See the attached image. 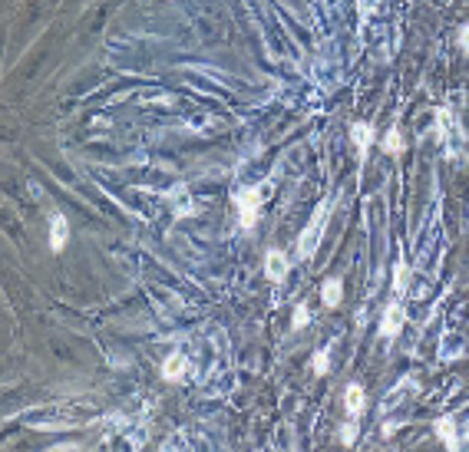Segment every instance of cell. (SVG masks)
I'll return each mask as SVG.
<instances>
[{"instance_id": "cell-14", "label": "cell", "mask_w": 469, "mask_h": 452, "mask_svg": "<svg viewBox=\"0 0 469 452\" xmlns=\"http://www.w3.org/2000/svg\"><path fill=\"white\" fill-rule=\"evenodd\" d=\"M311 370H314L317 376H327V370H331V347H321V350L311 357Z\"/></svg>"}, {"instance_id": "cell-9", "label": "cell", "mask_w": 469, "mask_h": 452, "mask_svg": "<svg viewBox=\"0 0 469 452\" xmlns=\"http://www.w3.org/2000/svg\"><path fill=\"white\" fill-rule=\"evenodd\" d=\"M185 370H189V360H185L182 353H172V357L162 363V380L165 383H179L185 376Z\"/></svg>"}, {"instance_id": "cell-17", "label": "cell", "mask_w": 469, "mask_h": 452, "mask_svg": "<svg viewBox=\"0 0 469 452\" xmlns=\"http://www.w3.org/2000/svg\"><path fill=\"white\" fill-rule=\"evenodd\" d=\"M456 43H459V50H463V53H469V23H466V27H459Z\"/></svg>"}, {"instance_id": "cell-16", "label": "cell", "mask_w": 469, "mask_h": 452, "mask_svg": "<svg viewBox=\"0 0 469 452\" xmlns=\"http://www.w3.org/2000/svg\"><path fill=\"white\" fill-rule=\"evenodd\" d=\"M354 439H357V422L350 420L340 426V442H344V446H354Z\"/></svg>"}, {"instance_id": "cell-7", "label": "cell", "mask_w": 469, "mask_h": 452, "mask_svg": "<svg viewBox=\"0 0 469 452\" xmlns=\"http://www.w3.org/2000/svg\"><path fill=\"white\" fill-rule=\"evenodd\" d=\"M344 406H347V416H350V420H357L360 412H364L367 396H364V386H360V383H350L344 390Z\"/></svg>"}, {"instance_id": "cell-8", "label": "cell", "mask_w": 469, "mask_h": 452, "mask_svg": "<svg viewBox=\"0 0 469 452\" xmlns=\"http://www.w3.org/2000/svg\"><path fill=\"white\" fill-rule=\"evenodd\" d=\"M321 301H324V307L334 311L337 304L344 301V281H340V278H327V281L321 284Z\"/></svg>"}, {"instance_id": "cell-6", "label": "cell", "mask_w": 469, "mask_h": 452, "mask_svg": "<svg viewBox=\"0 0 469 452\" xmlns=\"http://www.w3.org/2000/svg\"><path fill=\"white\" fill-rule=\"evenodd\" d=\"M350 139L357 145L360 159H367L370 145H374V126H370V122H354V126H350Z\"/></svg>"}, {"instance_id": "cell-3", "label": "cell", "mask_w": 469, "mask_h": 452, "mask_svg": "<svg viewBox=\"0 0 469 452\" xmlns=\"http://www.w3.org/2000/svg\"><path fill=\"white\" fill-rule=\"evenodd\" d=\"M403 323H407V307L400 301L387 304V311L380 317V337H384V340H397L400 331H403Z\"/></svg>"}, {"instance_id": "cell-11", "label": "cell", "mask_w": 469, "mask_h": 452, "mask_svg": "<svg viewBox=\"0 0 469 452\" xmlns=\"http://www.w3.org/2000/svg\"><path fill=\"white\" fill-rule=\"evenodd\" d=\"M437 436L443 439V446H446V449H459V432H456V420H453V416H443V420H437Z\"/></svg>"}, {"instance_id": "cell-4", "label": "cell", "mask_w": 469, "mask_h": 452, "mask_svg": "<svg viewBox=\"0 0 469 452\" xmlns=\"http://www.w3.org/2000/svg\"><path fill=\"white\" fill-rule=\"evenodd\" d=\"M287 271H291V261H287L285 251H278V248H271V251L265 254V274L271 284H285Z\"/></svg>"}, {"instance_id": "cell-13", "label": "cell", "mask_w": 469, "mask_h": 452, "mask_svg": "<svg viewBox=\"0 0 469 452\" xmlns=\"http://www.w3.org/2000/svg\"><path fill=\"white\" fill-rule=\"evenodd\" d=\"M407 281H410V268L403 258H397V264H393V291H397V297L407 294Z\"/></svg>"}, {"instance_id": "cell-1", "label": "cell", "mask_w": 469, "mask_h": 452, "mask_svg": "<svg viewBox=\"0 0 469 452\" xmlns=\"http://www.w3.org/2000/svg\"><path fill=\"white\" fill-rule=\"evenodd\" d=\"M268 198V185H248V189H238L232 195L234 208H238V225L251 232L258 225V215H261V205Z\"/></svg>"}, {"instance_id": "cell-12", "label": "cell", "mask_w": 469, "mask_h": 452, "mask_svg": "<svg viewBox=\"0 0 469 452\" xmlns=\"http://www.w3.org/2000/svg\"><path fill=\"white\" fill-rule=\"evenodd\" d=\"M403 149H407L403 132H400V126H393V129L384 136V152H387V155H403Z\"/></svg>"}, {"instance_id": "cell-2", "label": "cell", "mask_w": 469, "mask_h": 452, "mask_svg": "<svg viewBox=\"0 0 469 452\" xmlns=\"http://www.w3.org/2000/svg\"><path fill=\"white\" fill-rule=\"evenodd\" d=\"M327 218H331V201H321L314 208V215H311V221H307V228L301 232V238H297V261H307V258L317 251L321 234H324V228H327Z\"/></svg>"}, {"instance_id": "cell-10", "label": "cell", "mask_w": 469, "mask_h": 452, "mask_svg": "<svg viewBox=\"0 0 469 452\" xmlns=\"http://www.w3.org/2000/svg\"><path fill=\"white\" fill-rule=\"evenodd\" d=\"M165 201L172 205V211L179 215V218L192 215V198H189V189H185V185H179V189L169 191V195H165Z\"/></svg>"}, {"instance_id": "cell-15", "label": "cell", "mask_w": 469, "mask_h": 452, "mask_svg": "<svg viewBox=\"0 0 469 452\" xmlns=\"http://www.w3.org/2000/svg\"><path fill=\"white\" fill-rule=\"evenodd\" d=\"M307 321H311L307 307H304V304H297V307H295V317H291V327H295V331H301V327H307Z\"/></svg>"}, {"instance_id": "cell-5", "label": "cell", "mask_w": 469, "mask_h": 452, "mask_svg": "<svg viewBox=\"0 0 469 452\" xmlns=\"http://www.w3.org/2000/svg\"><path fill=\"white\" fill-rule=\"evenodd\" d=\"M50 251L60 254L63 248H66V242H70V221H66V215H60V211H53L50 215Z\"/></svg>"}]
</instances>
